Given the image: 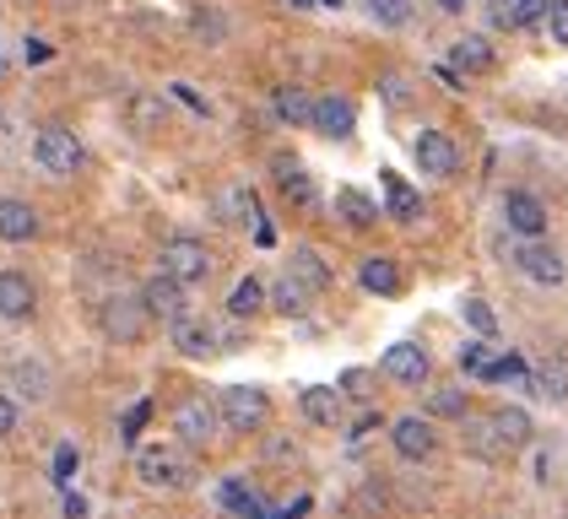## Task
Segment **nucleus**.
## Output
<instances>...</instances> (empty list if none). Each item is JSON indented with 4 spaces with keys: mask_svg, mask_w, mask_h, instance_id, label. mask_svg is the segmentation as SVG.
<instances>
[{
    "mask_svg": "<svg viewBox=\"0 0 568 519\" xmlns=\"http://www.w3.org/2000/svg\"><path fill=\"white\" fill-rule=\"evenodd\" d=\"M428 411L434 417H466V389H455V385H444L428 395Z\"/></svg>",
    "mask_w": 568,
    "mask_h": 519,
    "instance_id": "obj_30",
    "label": "nucleus"
},
{
    "mask_svg": "<svg viewBox=\"0 0 568 519\" xmlns=\"http://www.w3.org/2000/svg\"><path fill=\"white\" fill-rule=\"evenodd\" d=\"M363 11H368L379 28H406V22H412V0H363Z\"/></svg>",
    "mask_w": 568,
    "mask_h": 519,
    "instance_id": "obj_29",
    "label": "nucleus"
},
{
    "mask_svg": "<svg viewBox=\"0 0 568 519\" xmlns=\"http://www.w3.org/2000/svg\"><path fill=\"white\" fill-rule=\"evenodd\" d=\"M195 33H201V39H222V33H227V22H222L217 11H201V17H195Z\"/></svg>",
    "mask_w": 568,
    "mask_h": 519,
    "instance_id": "obj_40",
    "label": "nucleus"
},
{
    "mask_svg": "<svg viewBox=\"0 0 568 519\" xmlns=\"http://www.w3.org/2000/svg\"><path fill=\"white\" fill-rule=\"evenodd\" d=\"M438 11H449V17H455V11H466V0H438Z\"/></svg>",
    "mask_w": 568,
    "mask_h": 519,
    "instance_id": "obj_46",
    "label": "nucleus"
},
{
    "mask_svg": "<svg viewBox=\"0 0 568 519\" xmlns=\"http://www.w3.org/2000/svg\"><path fill=\"white\" fill-rule=\"evenodd\" d=\"M265 417H271V400H265V389H255V385H227L217 395V423L227 432H261Z\"/></svg>",
    "mask_w": 568,
    "mask_h": 519,
    "instance_id": "obj_4",
    "label": "nucleus"
},
{
    "mask_svg": "<svg viewBox=\"0 0 568 519\" xmlns=\"http://www.w3.org/2000/svg\"><path fill=\"white\" fill-rule=\"evenodd\" d=\"M135 476H141V487H158V492H179V487H190V455L174 449V444H146L141 455H135Z\"/></svg>",
    "mask_w": 568,
    "mask_h": 519,
    "instance_id": "obj_2",
    "label": "nucleus"
},
{
    "mask_svg": "<svg viewBox=\"0 0 568 519\" xmlns=\"http://www.w3.org/2000/svg\"><path fill=\"white\" fill-rule=\"evenodd\" d=\"M541 22L552 28V39L568 43V0H547V11H541Z\"/></svg>",
    "mask_w": 568,
    "mask_h": 519,
    "instance_id": "obj_36",
    "label": "nucleus"
},
{
    "mask_svg": "<svg viewBox=\"0 0 568 519\" xmlns=\"http://www.w3.org/2000/svg\"><path fill=\"white\" fill-rule=\"evenodd\" d=\"M504 379H525V357L520 352H504L487 363V385H504Z\"/></svg>",
    "mask_w": 568,
    "mask_h": 519,
    "instance_id": "obj_31",
    "label": "nucleus"
},
{
    "mask_svg": "<svg viewBox=\"0 0 568 519\" xmlns=\"http://www.w3.org/2000/svg\"><path fill=\"white\" fill-rule=\"evenodd\" d=\"M146 325H152V314H146L141 293L114 287V293H103V298H98V330H103L114 346H135L141 336H146Z\"/></svg>",
    "mask_w": 568,
    "mask_h": 519,
    "instance_id": "obj_1",
    "label": "nucleus"
},
{
    "mask_svg": "<svg viewBox=\"0 0 568 519\" xmlns=\"http://www.w3.org/2000/svg\"><path fill=\"white\" fill-rule=\"evenodd\" d=\"M33 308H39L33 282H28L22 271H0V319L22 325V319H33Z\"/></svg>",
    "mask_w": 568,
    "mask_h": 519,
    "instance_id": "obj_12",
    "label": "nucleus"
},
{
    "mask_svg": "<svg viewBox=\"0 0 568 519\" xmlns=\"http://www.w3.org/2000/svg\"><path fill=\"white\" fill-rule=\"evenodd\" d=\"M504 222H509L520 238H541V233H547V206H541L536 195L515 190V195H504Z\"/></svg>",
    "mask_w": 568,
    "mask_h": 519,
    "instance_id": "obj_14",
    "label": "nucleus"
},
{
    "mask_svg": "<svg viewBox=\"0 0 568 519\" xmlns=\"http://www.w3.org/2000/svg\"><path fill=\"white\" fill-rule=\"evenodd\" d=\"M77 460H82V455H77V444H60V449H54V481H71Z\"/></svg>",
    "mask_w": 568,
    "mask_h": 519,
    "instance_id": "obj_37",
    "label": "nucleus"
},
{
    "mask_svg": "<svg viewBox=\"0 0 568 519\" xmlns=\"http://www.w3.org/2000/svg\"><path fill=\"white\" fill-rule=\"evenodd\" d=\"M141 303H146V314H152V319H163V325H174L179 314H190V293L179 287L174 276H163V271L141 287Z\"/></svg>",
    "mask_w": 568,
    "mask_h": 519,
    "instance_id": "obj_10",
    "label": "nucleus"
},
{
    "mask_svg": "<svg viewBox=\"0 0 568 519\" xmlns=\"http://www.w3.org/2000/svg\"><path fill=\"white\" fill-rule=\"evenodd\" d=\"M515 271L520 276H530L536 287H564V276H568V265L558 250H547L541 238H525V244H515Z\"/></svg>",
    "mask_w": 568,
    "mask_h": 519,
    "instance_id": "obj_7",
    "label": "nucleus"
},
{
    "mask_svg": "<svg viewBox=\"0 0 568 519\" xmlns=\"http://www.w3.org/2000/svg\"><path fill=\"white\" fill-rule=\"evenodd\" d=\"M412 163L428 173V179H449V173H455V135H449V130H417Z\"/></svg>",
    "mask_w": 568,
    "mask_h": 519,
    "instance_id": "obj_8",
    "label": "nucleus"
},
{
    "mask_svg": "<svg viewBox=\"0 0 568 519\" xmlns=\"http://www.w3.org/2000/svg\"><path fill=\"white\" fill-rule=\"evenodd\" d=\"M466 325H471L477 336H498V314H493L481 298H466Z\"/></svg>",
    "mask_w": 568,
    "mask_h": 519,
    "instance_id": "obj_33",
    "label": "nucleus"
},
{
    "mask_svg": "<svg viewBox=\"0 0 568 519\" xmlns=\"http://www.w3.org/2000/svg\"><path fill=\"white\" fill-rule=\"evenodd\" d=\"M212 265H217V260H212V250H206L201 238H184V233H179V238H169V244L158 250V271H163V276H174L179 287L212 282Z\"/></svg>",
    "mask_w": 568,
    "mask_h": 519,
    "instance_id": "obj_3",
    "label": "nucleus"
},
{
    "mask_svg": "<svg viewBox=\"0 0 568 519\" xmlns=\"http://www.w3.org/2000/svg\"><path fill=\"white\" fill-rule=\"evenodd\" d=\"M287 271H293V276L304 282V287L314 293V298H320V293L331 287V265L320 260V250H308V244H298V250H293V260H287Z\"/></svg>",
    "mask_w": 568,
    "mask_h": 519,
    "instance_id": "obj_20",
    "label": "nucleus"
},
{
    "mask_svg": "<svg viewBox=\"0 0 568 519\" xmlns=\"http://www.w3.org/2000/svg\"><path fill=\"white\" fill-rule=\"evenodd\" d=\"M530 389H536L541 400H568V363L564 357H547V363L530 374Z\"/></svg>",
    "mask_w": 568,
    "mask_h": 519,
    "instance_id": "obj_24",
    "label": "nucleus"
},
{
    "mask_svg": "<svg viewBox=\"0 0 568 519\" xmlns=\"http://www.w3.org/2000/svg\"><path fill=\"white\" fill-rule=\"evenodd\" d=\"M493 22H498V28H515V6H509V0H493Z\"/></svg>",
    "mask_w": 568,
    "mask_h": 519,
    "instance_id": "obj_43",
    "label": "nucleus"
},
{
    "mask_svg": "<svg viewBox=\"0 0 568 519\" xmlns=\"http://www.w3.org/2000/svg\"><path fill=\"white\" fill-rule=\"evenodd\" d=\"M308 303H314V293H308L293 271H282V276H276V287H271V308H276V314H287V319H298V314H308Z\"/></svg>",
    "mask_w": 568,
    "mask_h": 519,
    "instance_id": "obj_21",
    "label": "nucleus"
},
{
    "mask_svg": "<svg viewBox=\"0 0 568 519\" xmlns=\"http://www.w3.org/2000/svg\"><path fill=\"white\" fill-rule=\"evenodd\" d=\"M174 432L184 449H206V444H217V400H206V395H190V400H179L174 406Z\"/></svg>",
    "mask_w": 568,
    "mask_h": 519,
    "instance_id": "obj_6",
    "label": "nucleus"
},
{
    "mask_svg": "<svg viewBox=\"0 0 568 519\" xmlns=\"http://www.w3.org/2000/svg\"><path fill=\"white\" fill-rule=\"evenodd\" d=\"M314 130H325L331 141H347L352 130H357V109H352V98L342 92H325V98H314Z\"/></svg>",
    "mask_w": 568,
    "mask_h": 519,
    "instance_id": "obj_11",
    "label": "nucleus"
},
{
    "mask_svg": "<svg viewBox=\"0 0 568 519\" xmlns=\"http://www.w3.org/2000/svg\"><path fill=\"white\" fill-rule=\"evenodd\" d=\"M547 11V0H515V28H536Z\"/></svg>",
    "mask_w": 568,
    "mask_h": 519,
    "instance_id": "obj_39",
    "label": "nucleus"
},
{
    "mask_svg": "<svg viewBox=\"0 0 568 519\" xmlns=\"http://www.w3.org/2000/svg\"><path fill=\"white\" fill-rule=\"evenodd\" d=\"M261 308H265V287L255 276H244V282L233 287V298H227V314H233V319H255Z\"/></svg>",
    "mask_w": 568,
    "mask_h": 519,
    "instance_id": "obj_27",
    "label": "nucleus"
},
{
    "mask_svg": "<svg viewBox=\"0 0 568 519\" xmlns=\"http://www.w3.org/2000/svg\"><path fill=\"white\" fill-rule=\"evenodd\" d=\"M293 6H314V0H293Z\"/></svg>",
    "mask_w": 568,
    "mask_h": 519,
    "instance_id": "obj_47",
    "label": "nucleus"
},
{
    "mask_svg": "<svg viewBox=\"0 0 568 519\" xmlns=\"http://www.w3.org/2000/svg\"><path fill=\"white\" fill-rule=\"evenodd\" d=\"M428 368H434V363H428V352L417 342H395L390 352H385V374H390L395 385H423Z\"/></svg>",
    "mask_w": 568,
    "mask_h": 519,
    "instance_id": "obj_13",
    "label": "nucleus"
},
{
    "mask_svg": "<svg viewBox=\"0 0 568 519\" xmlns=\"http://www.w3.org/2000/svg\"><path fill=\"white\" fill-rule=\"evenodd\" d=\"M39 238V212L28 201H0V244H33Z\"/></svg>",
    "mask_w": 568,
    "mask_h": 519,
    "instance_id": "obj_17",
    "label": "nucleus"
},
{
    "mask_svg": "<svg viewBox=\"0 0 568 519\" xmlns=\"http://www.w3.org/2000/svg\"><path fill=\"white\" fill-rule=\"evenodd\" d=\"M276 114H282L287 125H308V120H314V98H308L304 86H282V92H276Z\"/></svg>",
    "mask_w": 568,
    "mask_h": 519,
    "instance_id": "obj_28",
    "label": "nucleus"
},
{
    "mask_svg": "<svg viewBox=\"0 0 568 519\" xmlns=\"http://www.w3.org/2000/svg\"><path fill=\"white\" fill-rule=\"evenodd\" d=\"M33 157H39V169L54 173V179H71V173L82 169V141H77V130H65V125H49L33 135Z\"/></svg>",
    "mask_w": 568,
    "mask_h": 519,
    "instance_id": "obj_5",
    "label": "nucleus"
},
{
    "mask_svg": "<svg viewBox=\"0 0 568 519\" xmlns=\"http://www.w3.org/2000/svg\"><path fill=\"white\" fill-rule=\"evenodd\" d=\"M141 423H146V400H141V406H131V417H125V438H135V432H141Z\"/></svg>",
    "mask_w": 568,
    "mask_h": 519,
    "instance_id": "obj_44",
    "label": "nucleus"
},
{
    "mask_svg": "<svg viewBox=\"0 0 568 519\" xmlns=\"http://www.w3.org/2000/svg\"><path fill=\"white\" fill-rule=\"evenodd\" d=\"M466 432H471V449H477V455H487V460H498V455H504V449H498V438H493V423H487V417H471V423H466Z\"/></svg>",
    "mask_w": 568,
    "mask_h": 519,
    "instance_id": "obj_32",
    "label": "nucleus"
},
{
    "mask_svg": "<svg viewBox=\"0 0 568 519\" xmlns=\"http://www.w3.org/2000/svg\"><path fill=\"white\" fill-rule=\"evenodd\" d=\"M298 406H304V417L314 428H336L342 423V389H331V385H308Z\"/></svg>",
    "mask_w": 568,
    "mask_h": 519,
    "instance_id": "obj_18",
    "label": "nucleus"
},
{
    "mask_svg": "<svg viewBox=\"0 0 568 519\" xmlns=\"http://www.w3.org/2000/svg\"><path fill=\"white\" fill-rule=\"evenodd\" d=\"M217 212L233 222V227H250V216H255V195L244 190V184H222L217 195Z\"/></svg>",
    "mask_w": 568,
    "mask_h": 519,
    "instance_id": "obj_26",
    "label": "nucleus"
},
{
    "mask_svg": "<svg viewBox=\"0 0 568 519\" xmlns=\"http://www.w3.org/2000/svg\"><path fill=\"white\" fill-rule=\"evenodd\" d=\"M336 389H342V400H347V395L352 400H368V395H374V374H368V368H347Z\"/></svg>",
    "mask_w": 568,
    "mask_h": 519,
    "instance_id": "obj_34",
    "label": "nucleus"
},
{
    "mask_svg": "<svg viewBox=\"0 0 568 519\" xmlns=\"http://www.w3.org/2000/svg\"><path fill=\"white\" fill-rule=\"evenodd\" d=\"M22 54H28V65H49V60H54V49H49L44 39H28V49H22Z\"/></svg>",
    "mask_w": 568,
    "mask_h": 519,
    "instance_id": "obj_42",
    "label": "nucleus"
},
{
    "mask_svg": "<svg viewBox=\"0 0 568 519\" xmlns=\"http://www.w3.org/2000/svg\"><path fill=\"white\" fill-rule=\"evenodd\" d=\"M390 444H395V455H400V460H428L438 438H434V428H428L423 417H400V423L390 428Z\"/></svg>",
    "mask_w": 568,
    "mask_h": 519,
    "instance_id": "obj_16",
    "label": "nucleus"
},
{
    "mask_svg": "<svg viewBox=\"0 0 568 519\" xmlns=\"http://www.w3.org/2000/svg\"><path fill=\"white\" fill-rule=\"evenodd\" d=\"M82 515H88V498L71 492V498H65V519H82Z\"/></svg>",
    "mask_w": 568,
    "mask_h": 519,
    "instance_id": "obj_45",
    "label": "nucleus"
},
{
    "mask_svg": "<svg viewBox=\"0 0 568 519\" xmlns=\"http://www.w3.org/2000/svg\"><path fill=\"white\" fill-rule=\"evenodd\" d=\"M169 92H174V98H179V103H184V109H190V114H212V103H206V98H201L195 86L174 82V86H169Z\"/></svg>",
    "mask_w": 568,
    "mask_h": 519,
    "instance_id": "obj_38",
    "label": "nucleus"
},
{
    "mask_svg": "<svg viewBox=\"0 0 568 519\" xmlns=\"http://www.w3.org/2000/svg\"><path fill=\"white\" fill-rule=\"evenodd\" d=\"M385 201H390V216H395V222H417V216H423L417 190H412L400 173H385Z\"/></svg>",
    "mask_w": 568,
    "mask_h": 519,
    "instance_id": "obj_23",
    "label": "nucleus"
},
{
    "mask_svg": "<svg viewBox=\"0 0 568 519\" xmlns=\"http://www.w3.org/2000/svg\"><path fill=\"white\" fill-rule=\"evenodd\" d=\"M357 282H363V293H379V298H395L400 293V265L395 260H363V271H357Z\"/></svg>",
    "mask_w": 568,
    "mask_h": 519,
    "instance_id": "obj_22",
    "label": "nucleus"
},
{
    "mask_svg": "<svg viewBox=\"0 0 568 519\" xmlns=\"http://www.w3.org/2000/svg\"><path fill=\"white\" fill-rule=\"evenodd\" d=\"M169 336H174V346L184 352V357H217V346H222V336H217V325L206 319V314H179L174 325H169Z\"/></svg>",
    "mask_w": 568,
    "mask_h": 519,
    "instance_id": "obj_9",
    "label": "nucleus"
},
{
    "mask_svg": "<svg viewBox=\"0 0 568 519\" xmlns=\"http://www.w3.org/2000/svg\"><path fill=\"white\" fill-rule=\"evenodd\" d=\"M487 423H493V438H498V449H504V455H509V449H525V444H530V432H536L520 406H504V411H493Z\"/></svg>",
    "mask_w": 568,
    "mask_h": 519,
    "instance_id": "obj_19",
    "label": "nucleus"
},
{
    "mask_svg": "<svg viewBox=\"0 0 568 519\" xmlns=\"http://www.w3.org/2000/svg\"><path fill=\"white\" fill-rule=\"evenodd\" d=\"M449 60L460 65V71H493V43L477 39V33H466V39H455V49H449Z\"/></svg>",
    "mask_w": 568,
    "mask_h": 519,
    "instance_id": "obj_25",
    "label": "nucleus"
},
{
    "mask_svg": "<svg viewBox=\"0 0 568 519\" xmlns=\"http://www.w3.org/2000/svg\"><path fill=\"white\" fill-rule=\"evenodd\" d=\"M331 212H336V222H342V227H352V233H363V227H374V222H379V206H374L357 184H342V190H336Z\"/></svg>",
    "mask_w": 568,
    "mask_h": 519,
    "instance_id": "obj_15",
    "label": "nucleus"
},
{
    "mask_svg": "<svg viewBox=\"0 0 568 519\" xmlns=\"http://www.w3.org/2000/svg\"><path fill=\"white\" fill-rule=\"evenodd\" d=\"M11 432H17V400L0 389V438H11Z\"/></svg>",
    "mask_w": 568,
    "mask_h": 519,
    "instance_id": "obj_41",
    "label": "nucleus"
},
{
    "mask_svg": "<svg viewBox=\"0 0 568 519\" xmlns=\"http://www.w3.org/2000/svg\"><path fill=\"white\" fill-rule=\"evenodd\" d=\"M487 363H493V352H487V346H460V374L487 379Z\"/></svg>",
    "mask_w": 568,
    "mask_h": 519,
    "instance_id": "obj_35",
    "label": "nucleus"
}]
</instances>
